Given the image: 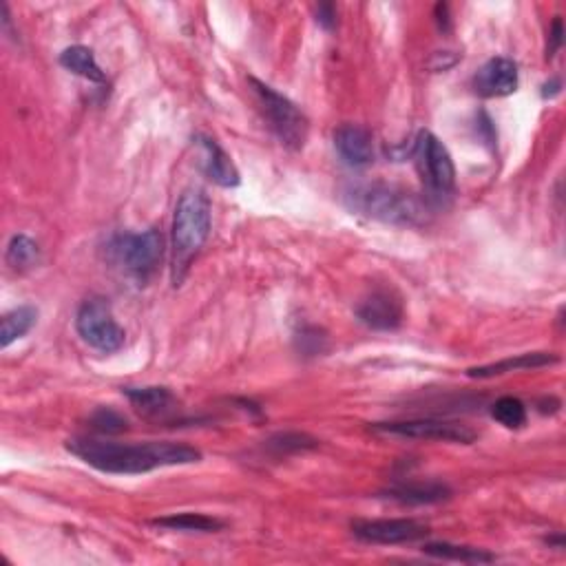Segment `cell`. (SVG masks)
<instances>
[{"label": "cell", "mask_w": 566, "mask_h": 566, "mask_svg": "<svg viewBox=\"0 0 566 566\" xmlns=\"http://www.w3.org/2000/svg\"><path fill=\"white\" fill-rule=\"evenodd\" d=\"M67 449L80 460L102 474L138 476L149 474L157 467L193 465L202 460L195 447L182 443H144V445H122L98 438H73Z\"/></svg>", "instance_id": "6da1fadb"}, {"label": "cell", "mask_w": 566, "mask_h": 566, "mask_svg": "<svg viewBox=\"0 0 566 566\" xmlns=\"http://www.w3.org/2000/svg\"><path fill=\"white\" fill-rule=\"evenodd\" d=\"M343 204L356 215L394 226H421L427 219V206L414 193L383 182L350 184L343 191Z\"/></svg>", "instance_id": "7a4b0ae2"}, {"label": "cell", "mask_w": 566, "mask_h": 566, "mask_svg": "<svg viewBox=\"0 0 566 566\" xmlns=\"http://www.w3.org/2000/svg\"><path fill=\"white\" fill-rule=\"evenodd\" d=\"M211 226L213 217L208 197L199 188H186L177 199L173 217V286H180L188 275L193 259L204 248L208 235H211Z\"/></svg>", "instance_id": "3957f363"}, {"label": "cell", "mask_w": 566, "mask_h": 566, "mask_svg": "<svg viewBox=\"0 0 566 566\" xmlns=\"http://www.w3.org/2000/svg\"><path fill=\"white\" fill-rule=\"evenodd\" d=\"M248 82L253 87L259 109L268 120L270 131L277 135V140L292 151L303 149V144L308 140V118L303 115V111L295 102L281 96L279 91L268 87L266 82L257 78H248Z\"/></svg>", "instance_id": "277c9868"}, {"label": "cell", "mask_w": 566, "mask_h": 566, "mask_svg": "<svg viewBox=\"0 0 566 566\" xmlns=\"http://www.w3.org/2000/svg\"><path fill=\"white\" fill-rule=\"evenodd\" d=\"M109 253L129 275L144 281L160 266L164 239L157 228H149L144 233H122L111 239Z\"/></svg>", "instance_id": "5b68a950"}, {"label": "cell", "mask_w": 566, "mask_h": 566, "mask_svg": "<svg viewBox=\"0 0 566 566\" xmlns=\"http://www.w3.org/2000/svg\"><path fill=\"white\" fill-rule=\"evenodd\" d=\"M414 157H416L418 173H421L429 195L443 199L454 193L456 169L452 155H449L445 144L440 142L434 133L429 131L418 133V138L414 142Z\"/></svg>", "instance_id": "8992f818"}, {"label": "cell", "mask_w": 566, "mask_h": 566, "mask_svg": "<svg viewBox=\"0 0 566 566\" xmlns=\"http://www.w3.org/2000/svg\"><path fill=\"white\" fill-rule=\"evenodd\" d=\"M76 328L82 341L104 354L118 352L124 345V330L115 321L107 299L93 297L82 303L76 314Z\"/></svg>", "instance_id": "52a82bcc"}, {"label": "cell", "mask_w": 566, "mask_h": 566, "mask_svg": "<svg viewBox=\"0 0 566 566\" xmlns=\"http://www.w3.org/2000/svg\"><path fill=\"white\" fill-rule=\"evenodd\" d=\"M372 429L376 434L414 438V440H436V443L469 445L478 438V432H474L471 427L454 421H443V418H414V421L374 423Z\"/></svg>", "instance_id": "ba28073f"}, {"label": "cell", "mask_w": 566, "mask_h": 566, "mask_svg": "<svg viewBox=\"0 0 566 566\" xmlns=\"http://www.w3.org/2000/svg\"><path fill=\"white\" fill-rule=\"evenodd\" d=\"M352 533L368 544H405L425 538L429 527L412 518H381L352 522Z\"/></svg>", "instance_id": "9c48e42d"}, {"label": "cell", "mask_w": 566, "mask_h": 566, "mask_svg": "<svg viewBox=\"0 0 566 566\" xmlns=\"http://www.w3.org/2000/svg\"><path fill=\"white\" fill-rule=\"evenodd\" d=\"M356 317L372 330H396L403 323V301L390 288H374L356 306Z\"/></svg>", "instance_id": "30bf717a"}, {"label": "cell", "mask_w": 566, "mask_h": 566, "mask_svg": "<svg viewBox=\"0 0 566 566\" xmlns=\"http://www.w3.org/2000/svg\"><path fill=\"white\" fill-rule=\"evenodd\" d=\"M518 65L511 58L498 56L485 62L476 73L474 89L480 98L511 96L518 89Z\"/></svg>", "instance_id": "8fae6325"}, {"label": "cell", "mask_w": 566, "mask_h": 566, "mask_svg": "<svg viewBox=\"0 0 566 566\" xmlns=\"http://www.w3.org/2000/svg\"><path fill=\"white\" fill-rule=\"evenodd\" d=\"M197 149L202 153L199 166H202V171L208 180L224 188H235L239 184L237 166L213 138H208V135H197Z\"/></svg>", "instance_id": "7c38bea8"}, {"label": "cell", "mask_w": 566, "mask_h": 566, "mask_svg": "<svg viewBox=\"0 0 566 566\" xmlns=\"http://www.w3.org/2000/svg\"><path fill=\"white\" fill-rule=\"evenodd\" d=\"M334 146H337L343 164L352 166V169H363L374 160L372 133L359 124H343L334 133Z\"/></svg>", "instance_id": "4fadbf2b"}, {"label": "cell", "mask_w": 566, "mask_h": 566, "mask_svg": "<svg viewBox=\"0 0 566 566\" xmlns=\"http://www.w3.org/2000/svg\"><path fill=\"white\" fill-rule=\"evenodd\" d=\"M560 361V356L549 354V352H527L518 356H509L498 363L480 365V368L467 370L469 379H491V376H500L507 372H520V370H536V368H547V365H555Z\"/></svg>", "instance_id": "5bb4252c"}, {"label": "cell", "mask_w": 566, "mask_h": 566, "mask_svg": "<svg viewBox=\"0 0 566 566\" xmlns=\"http://www.w3.org/2000/svg\"><path fill=\"white\" fill-rule=\"evenodd\" d=\"M385 498L401 502V505H436L452 498V489L445 482L427 480V482H401L385 491Z\"/></svg>", "instance_id": "9a60e30c"}, {"label": "cell", "mask_w": 566, "mask_h": 566, "mask_svg": "<svg viewBox=\"0 0 566 566\" xmlns=\"http://www.w3.org/2000/svg\"><path fill=\"white\" fill-rule=\"evenodd\" d=\"M122 392L144 416H164L175 410V396L166 387H124Z\"/></svg>", "instance_id": "2e32d148"}, {"label": "cell", "mask_w": 566, "mask_h": 566, "mask_svg": "<svg viewBox=\"0 0 566 566\" xmlns=\"http://www.w3.org/2000/svg\"><path fill=\"white\" fill-rule=\"evenodd\" d=\"M60 65L65 67L67 71L76 73V76L89 80V82L107 80V76H104V71L100 69L98 60H96V56H93V51L89 47H82V45L67 47L60 54Z\"/></svg>", "instance_id": "e0dca14e"}, {"label": "cell", "mask_w": 566, "mask_h": 566, "mask_svg": "<svg viewBox=\"0 0 566 566\" xmlns=\"http://www.w3.org/2000/svg\"><path fill=\"white\" fill-rule=\"evenodd\" d=\"M38 310L34 306H18L3 317V326H0V348H9L14 341L23 339L31 328L36 326Z\"/></svg>", "instance_id": "ac0fdd59"}, {"label": "cell", "mask_w": 566, "mask_h": 566, "mask_svg": "<svg viewBox=\"0 0 566 566\" xmlns=\"http://www.w3.org/2000/svg\"><path fill=\"white\" fill-rule=\"evenodd\" d=\"M155 527L169 529V531H197V533H215L224 529V522H219L217 518L204 516V513H173V516L166 518H155Z\"/></svg>", "instance_id": "d6986e66"}, {"label": "cell", "mask_w": 566, "mask_h": 566, "mask_svg": "<svg viewBox=\"0 0 566 566\" xmlns=\"http://www.w3.org/2000/svg\"><path fill=\"white\" fill-rule=\"evenodd\" d=\"M423 551L427 555H434V558H440V560H454V562H465V564H485V562L496 560V555H491V553L482 551V549L460 547V544H449V542L425 544Z\"/></svg>", "instance_id": "ffe728a7"}, {"label": "cell", "mask_w": 566, "mask_h": 566, "mask_svg": "<svg viewBox=\"0 0 566 566\" xmlns=\"http://www.w3.org/2000/svg\"><path fill=\"white\" fill-rule=\"evenodd\" d=\"M40 261V248L31 237L16 235L7 246V264L16 270H29Z\"/></svg>", "instance_id": "44dd1931"}, {"label": "cell", "mask_w": 566, "mask_h": 566, "mask_svg": "<svg viewBox=\"0 0 566 566\" xmlns=\"http://www.w3.org/2000/svg\"><path fill=\"white\" fill-rule=\"evenodd\" d=\"M491 416L507 429H520L527 423V407H524L520 398L502 396L494 403V407H491Z\"/></svg>", "instance_id": "7402d4cb"}, {"label": "cell", "mask_w": 566, "mask_h": 566, "mask_svg": "<svg viewBox=\"0 0 566 566\" xmlns=\"http://www.w3.org/2000/svg\"><path fill=\"white\" fill-rule=\"evenodd\" d=\"M319 443L308 434H299V432H286V434H277L268 440V449H272L275 454H299V452H308V449H314Z\"/></svg>", "instance_id": "603a6c76"}, {"label": "cell", "mask_w": 566, "mask_h": 566, "mask_svg": "<svg viewBox=\"0 0 566 566\" xmlns=\"http://www.w3.org/2000/svg\"><path fill=\"white\" fill-rule=\"evenodd\" d=\"M297 350L303 356H319L328 350V334L314 328V326H306L297 332Z\"/></svg>", "instance_id": "cb8c5ba5"}, {"label": "cell", "mask_w": 566, "mask_h": 566, "mask_svg": "<svg viewBox=\"0 0 566 566\" xmlns=\"http://www.w3.org/2000/svg\"><path fill=\"white\" fill-rule=\"evenodd\" d=\"M91 427L100 434H120L127 429V421L111 407H100V410L91 414Z\"/></svg>", "instance_id": "d4e9b609"}, {"label": "cell", "mask_w": 566, "mask_h": 566, "mask_svg": "<svg viewBox=\"0 0 566 566\" xmlns=\"http://www.w3.org/2000/svg\"><path fill=\"white\" fill-rule=\"evenodd\" d=\"M564 43V27H562V18H555L551 31H549V47H547V60H551L555 54H558V49Z\"/></svg>", "instance_id": "484cf974"}, {"label": "cell", "mask_w": 566, "mask_h": 566, "mask_svg": "<svg viewBox=\"0 0 566 566\" xmlns=\"http://www.w3.org/2000/svg\"><path fill=\"white\" fill-rule=\"evenodd\" d=\"M317 23L328 31L337 27V7L330 3H321L317 7Z\"/></svg>", "instance_id": "4316f807"}, {"label": "cell", "mask_w": 566, "mask_h": 566, "mask_svg": "<svg viewBox=\"0 0 566 566\" xmlns=\"http://www.w3.org/2000/svg\"><path fill=\"white\" fill-rule=\"evenodd\" d=\"M560 89H562L560 78H553L551 82H547V85L542 87V96H544V98H553V96H558Z\"/></svg>", "instance_id": "83f0119b"}, {"label": "cell", "mask_w": 566, "mask_h": 566, "mask_svg": "<svg viewBox=\"0 0 566 566\" xmlns=\"http://www.w3.org/2000/svg\"><path fill=\"white\" fill-rule=\"evenodd\" d=\"M447 12H449V7H447V5H443V3L436 5V16H438L436 20H438L440 29H445V31L449 29V16H447Z\"/></svg>", "instance_id": "f1b7e54d"}]
</instances>
